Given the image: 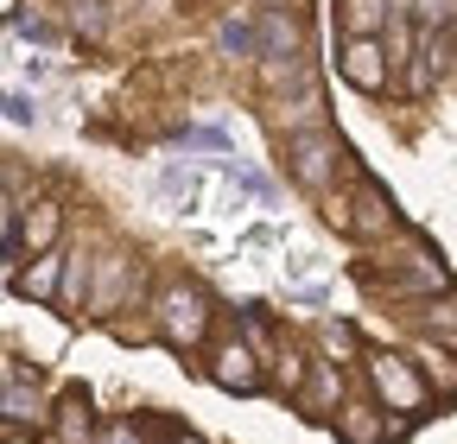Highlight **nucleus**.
Masks as SVG:
<instances>
[{
    "instance_id": "1",
    "label": "nucleus",
    "mask_w": 457,
    "mask_h": 444,
    "mask_svg": "<svg viewBox=\"0 0 457 444\" xmlns=\"http://www.w3.org/2000/svg\"><path fill=\"white\" fill-rule=\"evenodd\" d=\"M153 317H159V337H165L171 349H197V343H204V330H210V292L191 286V280H179V286H165V292H159Z\"/></svg>"
},
{
    "instance_id": "2",
    "label": "nucleus",
    "mask_w": 457,
    "mask_h": 444,
    "mask_svg": "<svg viewBox=\"0 0 457 444\" xmlns=\"http://www.w3.org/2000/svg\"><path fill=\"white\" fill-rule=\"evenodd\" d=\"M369 381H375V394L394 407V413H420L426 407V381L407 368V362H400V356H369Z\"/></svg>"
},
{
    "instance_id": "3",
    "label": "nucleus",
    "mask_w": 457,
    "mask_h": 444,
    "mask_svg": "<svg viewBox=\"0 0 457 444\" xmlns=\"http://www.w3.org/2000/svg\"><path fill=\"white\" fill-rule=\"evenodd\" d=\"M286 159H293V178H299V185L324 191V185H330V165L343 159V146L318 127V134H293V140H286Z\"/></svg>"
},
{
    "instance_id": "4",
    "label": "nucleus",
    "mask_w": 457,
    "mask_h": 444,
    "mask_svg": "<svg viewBox=\"0 0 457 444\" xmlns=\"http://www.w3.org/2000/svg\"><path fill=\"white\" fill-rule=\"evenodd\" d=\"M210 381L216 387H228V394H254L261 387V368H254V343H216V356H210Z\"/></svg>"
},
{
    "instance_id": "5",
    "label": "nucleus",
    "mask_w": 457,
    "mask_h": 444,
    "mask_svg": "<svg viewBox=\"0 0 457 444\" xmlns=\"http://www.w3.org/2000/svg\"><path fill=\"white\" fill-rule=\"evenodd\" d=\"M343 77H350L362 95H381L387 89V51L375 38H350V51H343Z\"/></svg>"
},
{
    "instance_id": "6",
    "label": "nucleus",
    "mask_w": 457,
    "mask_h": 444,
    "mask_svg": "<svg viewBox=\"0 0 457 444\" xmlns=\"http://www.w3.org/2000/svg\"><path fill=\"white\" fill-rule=\"evenodd\" d=\"M261 58L286 64V58H305V26L293 13H261Z\"/></svg>"
},
{
    "instance_id": "7",
    "label": "nucleus",
    "mask_w": 457,
    "mask_h": 444,
    "mask_svg": "<svg viewBox=\"0 0 457 444\" xmlns=\"http://www.w3.org/2000/svg\"><path fill=\"white\" fill-rule=\"evenodd\" d=\"M89 425H96L89 394H83V387H71V394L57 400V444H89Z\"/></svg>"
},
{
    "instance_id": "8",
    "label": "nucleus",
    "mask_w": 457,
    "mask_h": 444,
    "mask_svg": "<svg viewBox=\"0 0 457 444\" xmlns=\"http://www.w3.org/2000/svg\"><path fill=\"white\" fill-rule=\"evenodd\" d=\"M216 45L228 51V58H261V20H248V13H228L222 26H216Z\"/></svg>"
},
{
    "instance_id": "9",
    "label": "nucleus",
    "mask_w": 457,
    "mask_h": 444,
    "mask_svg": "<svg viewBox=\"0 0 457 444\" xmlns=\"http://www.w3.org/2000/svg\"><path fill=\"white\" fill-rule=\"evenodd\" d=\"M356 210H362V216H356V229H362V235L394 229V197H387L381 185H362V191H356Z\"/></svg>"
},
{
    "instance_id": "10",
    "label": "nucleus",
    "mask_w": 457,
    "mask_h": 444,
    "mask_svg": "<svg viewBox=\"0 0 457 444\" xmlns=\"http://www.w3.org/2000/svg\"><path fill=\"white\" fill-rule=\"evenodd\" d=\"M26 299H51L57 286H64V254H38L32 260V273H20V280H13Z\"/></svg>"
},
{
    "instance_id": "11",
    "label": "nucleus",
    "mask_w": 457,
    "mask_h": 444,
    "mask_svg": "<svg viewBox=\"0 0 457 444\" xmlns=\"http://www.w3.org/2000/svg\"><path fill=\"white\" fill-rule=\"evenodd\" d=\"M337 432L350 438V444H381L394 425H387V419H375V407H343V413H337Z\"/></svg>"
},
{
    "instance_id": "12",
    "label": "nucleus",
    "mask_w": 457,
    "mask_h": 444,
    "mask_svg": "<svg viewBox=\"0 0 457 444\" xmlns=\"http://www.w3.org/2000/svg\"><path fill=\"white\" fill-rule=\"evenodd\" d=\"M57 222H64V210H57V203H38V210H32V222H26V229H20V248H32V254H45V248L57 242Z\"/></svg>"
},
{
    "instance_id": "13",
    "label": "nucleus",
    "mask_w": 457,
    "mask_h": 444,
    "mask_svg": "<svg viewBox=\"0 0 457 444\" xmlns=\"http://www.w3.org/2000/svg\"><path fill=\"white\" fill-rule=\"evenodd\" d=\"M381 20H387V0H343V26H350L356 38H369Z\"/></svg>"
},
{
    "instance_id": "14",
    "label": "nucleus",
    "mask_w": 457,
    "mask_h": 444,
    "mask_svg": "<svg viewBox=\"0 0 457 444\" xmlns=\"http://www.w3.org/2000/svg\"><path fill=\"white\" fill-rule=\"evenodd\" d=\"M134 273V260L128 254H108V267H102V286H96V311H108L114 299H121V280Z\"/></svg>"
},
{
    "instance_id": "15",
    "label": "nucleus",
    "mask_w": 457,
    "mask_h": 444,
    "mask_svg": "<svg viewBox=\"0 0 457 444\" xmlns=\"http://www.w3.org/2000/svg\"><path fill=\"white\" fill-rule=\"evenodd\" d=\"M413 20H420V32H445L457 20V0H413Z\"/></svg>"
},
{
    "instance_id": "16",
    "label": "nucleus",
    "mask_w": 457,
    "mask_h": 444,
    "mask_svg": "<svg viewBox=\"0 0 457 444\" xmlns=\"http://www.w3.org/2000/svg\"><path fill=\"white\" fill-rule=\"evenodd\" d=\"M83 286H89V260H83V254H64V286H57V299H64V305H83Z\"/></svg>"
},
{
    "instance_id": "17",
    "label": "nucleus",
    "mask_w": 457,
    "mask_h": 444,
    "mask_svg": "<svg viewBox=\"0 0 457 444\" xmlns=\"http://www.w3.org/2000/svg\"><path fill=\"white\" fill-rule=\"evenodd\" d=\"M159 191H165L171 203H185V210H197V172H165V178H159Z\"/></svg>"
},
{
    "instance_id": "18",
    "label": "nucleus",
    "mask_w": 457,
    "mask_h": 444,
    "mask_svg": "<svg viewBox=\"0 0 457 444\" xmlns=\"http://www.w3.org/2000/svg\"><path fill=\"white\" fill-rule=\"evenodd\" d=\"M432 337H451L457 343V305H432Z\"/></svg>"
},
{
    "instance_id": "19",
    "label": "nucleus",
    "mask_w": 457,
    "mask_h": 444,
    "mask_svg": "<svg viewBox=\"0 0 457 444\" xmlns=\"http://www.w3.org/2000/svg\"><path fill=\"white\" fill-rule=\"evenodd\" d=\"M102 26V0H83V7H77V32H96Z\"/></svg>"
},
{
    "instance_id": "20",
    "label": "nucleus",
    "mask_w": 457,
    "mask_h": 444,
    "mask_svg": "<svg viewBox=\"0 0 457 444\" xmlns=\"http://www.w3.org/2000/svg\"><path fill=\"white\" fill-rule=\"evenodd\" d=\"M102 444H146L140 432H134V419H121V425H108V438Z\"/></svg>"
},
{
    "instance_id": "21",
    "label": "nucleus",
    "mask_w": 457,
    "mask_h": 444,
    "mask_svg": "<svg viewBox=\"0 0 457 444\" xmlns=\"http://www.w3.org/2000/svg\"><path fill=\"white\" fill-rule=\"evenodd\" d=\"M185 140H191V146H228V134H222V127H191Z\"/></svg>"
},
{
    "instance_id": "22",
    "label": "nucleus",
    "mask_w": 457,
    "mask_h": 444,
    "mask_svg": "<svg viewBox=\"0 0 457 444\" xmlns=\"http://www.w3.org/2000/svg\"><path fill=\"white\" fill-rule=\"evenodd\" d=\"M7 121H13V127L32 121V102H26V95H7Z\"/></svg>"
},
{
    "instance_id": "23",
    "label": "nucleus",
    "mask_w": 457,
    "mask_h": 444,
    "mask_svg": "<svg viewBox=\"0 0 457 444\" xmlns=\"http://www.w3.org/2000/svg\"><path fill=\"white\" fill-rule=\"evenodd\" d=\"M179 444H197V438H179Z\"/></svg>"
}]
</instances>
